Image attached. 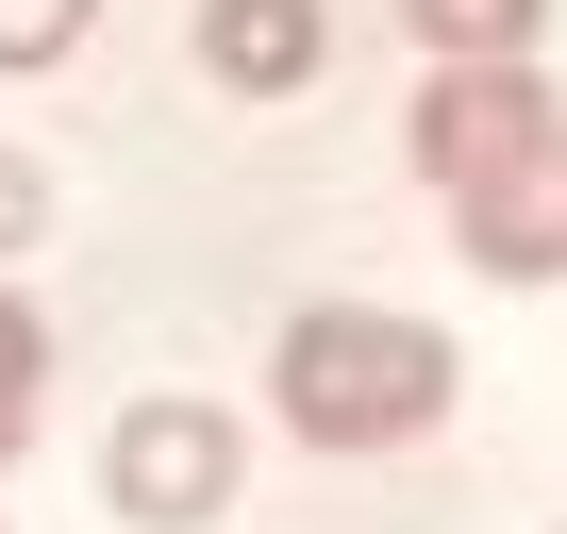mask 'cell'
Masks as SVG:
<instances>
[{
    "mask_svg": "<svg viewBox=\"0 0 567 534\" xmlns=\"http://www.w3.org/2000/svg\"><path fill=\"white\" fill-rule=\"evenodd\" d=\"M417 184L451 201V250L484 285H550L567 267V117L534 51H434L417 84Z\"/></svg>",
    "mask_w": 567,
    "mask_h": 534,
    "instance_id": "obj_1",
    "label": "cell"
},
{
    "mask_svg": "<svg viewBox=\"0 0 567 534\" xmlns=\"http://www.w3.org/2000/svg\"><path fill=\"white\" fill-rule=\"evenodd\" d=\"M451 384H467L451 335L401 318V301H301L284 351H267V401H284L301 451H417L451 418Z\"/></svg>",
    "mask_w": 567,
    "mask_h": 534,
    "instance_id": "obj_2",
    "label": "cell"
},
{
    "mask_svg": "<svg viewBox=\"0 0 567 534\" xmlns=\"http://www.w3.org/2000/svg\"><path fill=\"white\" fill-rule=\"evenodd\" d=\"M234 468H250V451H234L217 401H134V418L101 434V501H117L134 534H200V517L234 501Z\"/></svg>",
    "mask_w": 567,
    "mask_h": 534,
    "instance_id": "obj_3",
    "label": "cell"
},
{
    "mask_svg": "<svg viewBox=\"0 0 567 534\" xmlns=\"http://www.w3.org/2000/svg\"><path fill=\"white\" fill-rule=\"evenodd\" d=\"M184 51H200V84H217V101H301V84H318V51H334V18H318V0H200Z\"/></svg>",
    "mask_w": 567,
    "mask_h": 534,
    "instance_id": "obj_4",
    "label": "cell"
},
{
    "mask_svg": "<svg viewBox=\"0 0 567 534\" xmlns=\"http://www.w3.org/2000/svg\"><path fill=\"white\" fill-rule=\"evenodd\" d=\"M34 418H51V335H34V301L0 285V468L34 451Z\"/></svg>",
    "mask_w": 567,
    "mask_h": 534,
    "instance_id": "obj_5",
    "label": "cell"
},
{
    "mask_svg": "<svg viewBox=\"0 0 567 534\" xmlns=\"http://www.w3.org/2000/svg\"><path fill=\"white\" fill-rule=\"evenodd\" d=\"M401 18H417V51H534L550 0H401Z\"/></svg>",
    "mask_w": 567,
    "mask_h": 534,
    "instance_id": "obj_6",
    "label": "cell"
},
{
    "mask_svg": "<svg viewBox=\"0 0 567 534\" xmlns=\"http://www.w3.org/2000/svg\"><path fill=\"white\" fill-rule=\"evenodd\" d=\"M101 0H0V68H68Z\"/></svg>",
    "mask_w": 567,
    "mask_h": 534,
    "instance_id": "obj_7",
    "label": "cell"
},
{
    "mask_svg": "<svg viewBox=\"0 0 567 534\" xmlns=\"http://www.w3.org/2000/svg\"><path fill=\"white\" fill-rule=\"evenodd\" d=\"M34 234H51V167H34V151H0V250H34Z\"/></svg>",
    "mask_w": 567,
    "mask_h": 534,
    "instance_id": "obj_8",
    "label": "cell"
}]
</instances>
